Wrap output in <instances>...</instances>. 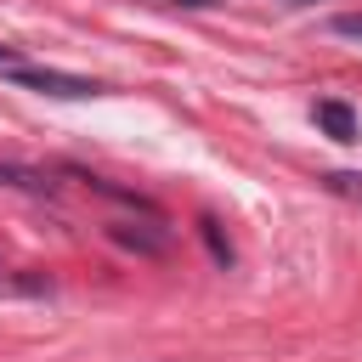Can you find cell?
Here are the masks:
<instances>
[{
  "label": "cell",
  "mask_w": 362,
  "mask_h": 362,
  "mask_svg": "<svg viewBox=\"0 0 362 362\" xmlns=\"http://www.w3.org/2000/svg\"><path fill=\"white\" fill-rule=\"evenodd\" d=\"M23 90H40V96H96L102 85L96 79H85V74H62V68H28V62H17V68H6Z\"/></svg>",
  "instance_id": "1"
},
{
  "label": "cell",
  "mask_w": 362,
  "mask_h": 362,
  "mask_svg": "<svg viewBox=\"0 0 362 362\" xmlns=\"http://www.w3.org/2000/svg\"><path fill=\"white\" fill-rule=\"evenodd\" d=\"M311 119H317L334 141H356V113H351L345 102H317V107H311Z\"/></svg>",
  "instance_id": "2"
},
{
  "label": "cell",
  "mask_w": 362,
  "mask_h": 362,
  "mask_svg": "<svg viewBox=\"0 0 362 362\" xmlns=\"http://www.w3.org/2000/svg\"><path fill=\"white\" fill-rule=\"evenodd\" d=\"M322 181H328L334 192H351V198H362V175H339V170H334V175H322Z\"/></svg>",
  "instance_id": "3"
},
{
  "label": "cell",
  "mask_w": 362,
  "mask_h": 362,
  "mask_svg": "<svg viewBox=\"0 0 362 362\" xmlns=\"http://www.w3.org/2000/svg\"><path fill=\"white\" fill-rule=\"evenodd\" d=\"M334 34H345V40H362V11H345V17H334Z\"/></svg>",
  "instance_id": "4"
},
{
  "label": "cell",
  "mask_w": 362,
  "mask_h": 362,
  "mask_svg": "<svg viewBox=\"0 0 362 362\" xmlns=\"http://www.w3.org/2000/svg\"><path fill=\"white\" fill-rule=\"evenodd\" d=\"M23 57H17V45H0V68H17Z\"/></svg>",
  "instance_id": "5"
},
{
  "label": "cell",
  "mask_w": 362,
  "mask_h": 362,
  "mask_svg": "<svg viewBox=\"0 0 362 362\" xmlns=\"http://www.w3.org/2000/svg\"><path fill=\"white\" fill-rule=\"evenodd\" d=\"M170 6H221V0H170Z\"/></svg>",
  "instance_id": "6"
},
{
  "label": "cell",
  "mask_w": 362,
  "mask_h": 362,
  "mask_svg": "<svg viewBox=\"0 0 362 362\" xmlns=\"http://www.w3.org/2000/svg\"><path fill=\"white\" fill-rule=\"evenodd\" d=\"M6 272H11V266H0V283H17V277H6ZM17 288H23V283H17Z\"/></svg>",
  "instance_id": "7"
},
{
  "label": "cell",
  "mask_w": 362,
  "mask_h": 362,
  "mask_svg": "<svg viewBox=\"0 0 362 362\" xmlns=\"http://www.w3.org/2000/svg\"><path fill=\"white\" fill-rule=\"evenodd\" d=\"M288 6H305V0H288Z\"/></svg>",
  "instance_id": "8"
}]
</instances>
